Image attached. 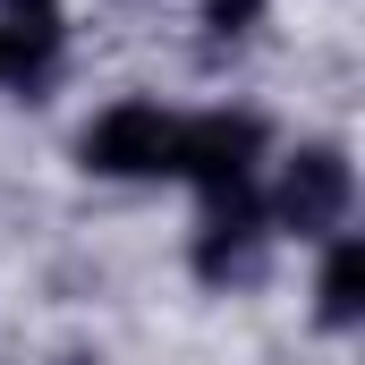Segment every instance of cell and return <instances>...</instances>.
Returning <instances> with one entry per match:
<instances>
[{
  "mask_svg": "<svg viewBox=\"0 0 365 365\" xmlns=\"http://www.w3.org/2000/svg\"><path fill=\"white\" fill-rule=\"evenodd\" d=\"M0 77H9V34H0Z\"/></svg>",
  "mask_w": 365,
  "mask_h": 365,
  "instance_id": "ba28073f",
  "label": "cell"
},
{
  "mask_svg": "<svg viewBox=\"0 0 365 365\" xmlns=\"http://www.w3.org/2000/svg\"><path fill=\"white\" fill-rule=\"evenodd\" d=\"M77 153L93 179H179V119L162 102H110Z\"/></svg>",
  "mask_w": 365,
  "mask_h": 365,
  "instance_id": "6da1fadb",
  "label": "cell"
},
{
  "mask_svg": "<svg viewBox=\"0 0 365 365\" xmlns=\"http://www.w3.org/2000/svg\"><path fill=\"white\" fill-rule=\"evenodd\" d=\"M255 162H264V119L255 110H204V119H179V179L221 204V195H247L255 187Z\"/></svg>",
  "mask_w": 365,
  "mask_h": 365,
  "instance_id": "7a4b0ae2",
  "label": "cell"
},
{
  "mask_svg": "<svg viewBox=\"0 0 365 365\" xmlns=\"http://www.w3.org/2000/svg\"><path fill=\"white\" fill-rule=\"evenodd\" d=\"M0 34H9V86H43L60 60V0H0Z\"/></svg>",
  "mask_w": 365,
  "mask_h": 365,
  "instance_id": "5b68a950",
  "label": "cell"
},
{
  "mask_svg": "<svg viewBox=\"0 0 365 365\" xmlns=\"http://www.w3.org/2000/svg\"><path fill=\"white\" fill-rule=\"evenodd\" d=\"M264 17V0H204V26H221V34H247Z\"/></svg>",
  "mask_w": 365,
  "mask_h": 365,
  "instance_id": "52a82bcc",
  "label": "cell"
},
{
  "mask_svg": "<svg viewBox=\"0 0 365 365\" xmlns=\"http://www.w3.org/2000/svg\"><path fill=\"white\" fill-rule=\"evenodd\" d=\"M349 195H357V179H349V153H340V145H306V153L280 170V195H272V212H264V221L297 230V238H340Z\"/></svg>",
  "mask_w": 365,
  "mask_h": 365,
  "instance_id": "3957f363",
  "label": "cell"
},
{
  "mask_svg": "<svg viewBox=\"0 0 365 365\" xmlns=\"http://www.w3.org/2000/svg\"><path fill=\"white\" fill-rule=\"evenodd\" d=\"M255 255H264V204H255V187H247V195L204 204L195 272H204V280H247V272H255Z\"/></svg>",
  "mask_w": 365,
  "mask_h": 365,
  "instance_id": "277c9868",
  "label": "cell"
},
{
  "mask_svg": "<svg viewBox=\"0 0 365 365\" xmlns=\"http://www.w3.org/2000/svg\"><path fill=\"white\" fill-rule=\"evenodd\" d=\"M314 297H323L314 314H323L331 331H349V323L365 314V247H357V238H331V255H323V280H314Z\"/></svg>",
  "mask_w": 365,
  "mask_h": 365,
  "instance_id": "8992f818",
  "label": "cell"
}]
</instances>
